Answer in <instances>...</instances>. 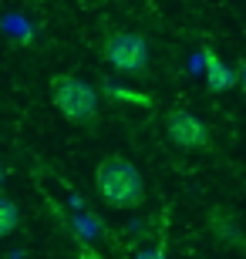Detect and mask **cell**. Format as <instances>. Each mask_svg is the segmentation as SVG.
<instances>
[{"label": "cell", "instance_id": "1", "mask_svg": "<svg viewBox=\"0 0 246 259\" xmlns=\"http://www.w3.org/2000/svg\"><path fill=\"white\" fill-rule=\"evenodd\" d=\"M95 185L112 209H138L145 202V182L128 158H101L95 168Z\"/></svg>", "mask_w": 246, "mask_h": 259}, {"label": "cell", "instance_id": "2", "mask_svg": "<svg viewBox=\"0 0 246 259\" xmlns=\"http://www.w3.org/2000/svg\"><path fill=\"white\" fill-rule=\"evenodd\" d=\"M51 101L71 125H91L98 118V95L95 88L75 74H54L51 77Z\"/></svg>", "mask_w": 246, "mask_h": 259}, {"label": "cell", "instance_id": "3", "mask_svg": "<svg viewBox=\"0 0 246 259\" xmlns=\"http://www.w3.org/2000/svg\"><path fill=\"white\" fill-rule=\"evenodd\" d=\"M104 58L122 74H142L149 64V44L138 34H112L104 44Z\"/></svg>", "mask_w": 246, "mask_h": 259}, {"label": "cell", "instance_id": "4", "mask_svg": "<svg viewBox=\"0 0 246 259\" xmlns=\"http://www.w3.org/2000/svg\"><path fill=\"white\" fill-rule=\"evenodd\" d=\"M165 132H169V138L179 145V148H189V152H206L209 148V128L202 125L192 111H186V108H175L169 115Z\"/></svg>", "mask_w": 246, "mask_h": 259}, {"label": "cell", "instance_id": "5", "mask_svg": "<svg viewBox=\"0 0 246 259\" xmlns=\"http://www.w3.org/2000/svg\"><path fill=\"white\" fill-rule=\"evenodd\" d=\"M202 61H206V84H209V91H226V88H233L236 84V74H233V67H226L223 61L213 54V51H202Z\"/></svg>", "mask_w": 246, "mask_h": 259}, {"label": "cell", "instance_id": "6", "mask_svg": "<svg viewBox=\"0 0 246 259\" xmlns=\"http://www.w3.org/2000/svg\"><path fill=\"white\" fill-rule=\"evenodd\" d=\"M209 229H213V236H219L223 242H236V246H243V232H239V222H236L233 212L213 209L209 212Z\"/></svg>", "mask_w": 246, "mask_h": 259}, {"label": "cell", "instance_id": "7", "mask_svg": "<svg viewBox=\"0 0 246 259\" xmlns=\"http://www.w3.org/2000/svg\"><path fill=\"white\" fill-rule=\"evenodd\" d=\"M20 226V212L10 199H0V239H7L10 232Z\"/></svg>", "mask_w": 246, "mask_h": 259}, {"label": "cell", "instance_id": "8", "mask_svg": "<svg viewBox=\"0 0 246 259\" xmlns=\"http://www.w3.org/2000/svg\"><path fill=\"white\" fill-rule=\"evenodd\" d=\"M0 182H4V168H0Z\"/></svg>", "mask_w": 246, "mask_h": 259}]
</instances>
